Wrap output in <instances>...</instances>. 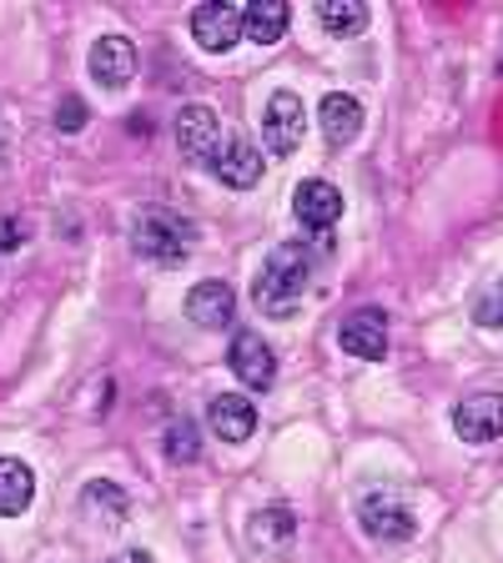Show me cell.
<instances>
[{
    "instance_id": "cell-1",
    "label": "cell",
    "mask_w": 503,
    "mask_h": 563,
    "mask_svg": "<svg viewBox=\"0 0 503 563\" xmlns=\"http://www.w3.org/2000/svg\"><path fill=\"white\" fill-rule=\"evenodd\" d=\"M307 282H313V257H307L297 242L272 246L267 262H262L258 282H252V302L267 317H293L297 302H303Z\"/></svg>"
},
{
    "instance_id": "cell-2",
    "label": "cell",
    "mask_w": 503,
    "mask_h": 563,
    "mask_svg": "<svg viewBox=\"0 0 503 563\" xmlns=\"http://www.w3.org/2000/svg\"><path fill=\"white\" fill-rule=\"evenodd\" d=\"M192 242H197V232H192V222L182 217V211L172 207H136V217H131V246H136V257L156 262V267H176V262H187Z\"/></svg>"
},
{
    "instance_id": "cell-3",
    "label": "cell",
    "mask_w": 503,
    "mask_h": 563,
    "mask_svg": "<svg viewBox=\"0 0 503 563\" xmlns=\"http://www.w3.org/2000/svg\"><path fill=\"white\" fill-rule=\"evenodd\" d=\"M358 523L373 533V539L383 543H408L413 533H418V518H413L408 498L393 488H373L358 498Z\"/></svg>"
},
{
    "instance_id": "cell-4",
    "label": "cell",
    "mask_w": 503,
    "mask_h": 563,
    "mask_svg": "<svg viewBox=\"0 0 503 563\" xmlns=\"http://www.w3.org/2000/svg\"><path fill=\"white\" fill-rule=\"evenodd\" d=\"M176 152L187 156L192 166L217 172V162H222V121H217L211 106H182V117H176Z\"/></svg>"
},
{
    "instance_id": "cell-5",
    "label": "cell",
    "mask_w": 503,
    "mask_h": 563,
    "mask_svg": "<svg viewBox=\"0 0 503 563\" xmlns=\"http://www.w3.org/2000/svg\"><path fill=\"white\" fill-rule=\"evenodd\" d=\"M192 35L211 56L232 51L242 41V0H207V5H197L192 11Z\"/></svg>"
},
{
    "instance_id": "cell-6",
    "label": "cell",
    "mask_w": 503,
    "mask_h": 563,
    "mask_svg": "<svg viewBox=\"0 0 503 563\" xmlns=\"http://www.w3.org/2000/svg\"><path fill=\"white\" fill-rule=\"evenodd\" d=\"M227 367H232V373L242 377V387H252V393H267V387L277 383V357H272L262 332H237L232 347H227Z\"/></svg>"
},
{
    "instance_id": "cell-7",
    "label": "cell",
    "mask_w": 503,
    "mask_h": 563,
    "mask_svg": "<svg viewBox=\"0 0 503 563\" xmlns=\"http://www.w3.org/2000/svg\"><path fill=\"white\" fill-rule=\"evenodd\" d=\"M303 101L297 91H272L267 111H262V136H267V152L272 156H293L303 146Z\"/></svg>"
},
{
    "instance_id": "cell-8",
    "label": "cell",
    "mask_w": 503,
    "mask_h": 563,
    "mask_svg": "<svg viewBox=\"0 0 503 563\" xmlns=\"http://www.w3.org/2000/svg\"><path fill=\"white\" fill-rule=\"evenodd\" d=\"M293 211L307 232L322 236V232H332L342 217V191L332 187V181H322V176H307L303 187L293 191Z\"/></svg>"
},
{
    "instance_id": "cell-9",
    "label": "cell",
    "mask_w": 503,
    "mask_h": 563,
    "mask_svg": "<svg viewBox=\"0 0 503 563\" xmlns=\"http://www.w3.org/2000/svg\"><path fill=\"white\" fill-rule=\"evenodd\" d=\"M338 342L352 357H363V363H383L387 357V312L383 307H358L338 328Z\"/></svg>"
},
{
    "instance_id": "cell-10",
    "label": "cell",
    "mask_w": 503,
    "mask_h": 563,
    "mask_svg": "<svg viewBox=\"0 0 503 563\" xmlns=\"http://www.w3.org/2000/svg\"><path fill=\"white\" fill-rule=\"evenodd\" d=\"M453 433L463 443H493L503 438V393H473L453 408Z\"/></svg>"
},
{
    "instance_id": "cell-11",
    "label": "cell",
    "mask_w": 503,
    "mask_h": 563,
    "mask_svg": "<svg viewBox=\"0 0 503 563\" xmlns=\"http://www.w3.org/2000/svg\"><path fill=\"white\" fill-rule=\"evenodd\" d=\"M91 81L106 86V91H121V86H131V76H136V46H131L127 35H101L91 46Z\"/></svg>"
},
{
    "instance_id": "cell-12",
    "label": "cell",
    "mask_w": 503,
    "mask_h": 563,
    "mask_svg": "<svg viewBox=\"0 0 503 563\" xmlns=\"http://www.w3.org/2000/svg\"><path fill=\"white\" fill-rule=\"evenodd\" d=\"M237 312V292L227 287V282H197L187 292V317L197 322V328H227Z\"/></svg>"
},
{
    "instance_id": "cell-13",
    "label": "cell",
    "mask_w": 503,
    "mask_h": 563,
    "mask_svg": "<svg viewBox=\"0 0 503 563\" xmlns=\"http://www.w3.org/2000/svg\"><path fill=\"white\" fill-rule=\"evenodd\" d=\"M211 433L222 438V443H247L252 438V428H258V408H252V398H242V393H222V398H211Z\"/></svg>"
},
{
    "instance_id": "cell-14",
    "label": "cell",
    "mask_w": 503,
    "mask_h": 563,
    "mask_svg": "<svg viewBox=\"0 0 503 563\" xmlns=\"http://www.w3.org/2000/svg\"><path fill=\"white\" fill-rule=\"evenodd\" d=\"M317 117H322V136H328V146H348V141L363 131V106L352 101V96H342V91L322 96Z\"/></svg>"
},
{
    "instance_id": "cell-15",
    "label": "cell",
    "mask_w": 503,
    "mask_h": 563,
    "mask_svg": "<svg viewBox=\"0 0 503 563\" xmlns=\"http://www.w3.org/2000/svg\"><path fill=\"white\" fill-rule=\"evenodd\" d=\"M247 533H252V543H258V549L282 553V549H293V539H297V518H293V508L272 504V508H258V514H252Z\"/></svg>"
},
{
    "instance_id": "cell-16",
    "label": "cell",
    "mask_w": 503,
    "mask_h": 563,
    "mask_svg": "<svg viewBox=\"0 0 503 563\" xmlns=\"http://www.w3.org/2000/svg\"><path fill=\"white\" fill-rule=\"evenodd\" d=\"M81 514L91 518V523H101V528H121L127 523V514H131V498L117 488V483L96 478V483H86V493H81Z\"/></svg>"
},
{
    "instance_id": "cell-17",
    "label": "cell",
    "mask_w": 503,
    "mask_h": 563,
    "mask_svg": "<svg viewBox=\"0 0 503 563\" xmlns=\"http://www.w3.org/2000/svg\"><path fill=\"white\" fill-rule=\"evenodd\" d=\"M287 31V0H252L242 5V35H252V46H277Z\"/></svg>"
},
{
    "instance_id": "cell-18",
    "label": "cell",
    "mask_w": 503,
    "mask_h": 563,
    "mask_svg": "<svg viewBox=\"0 0 503 563\" xmlns=\"http://www.w3.org/2000/svg\"><path fill=\"white\" fill-rule=\"evenodd\" d=\"M217 176H222L227 187L247 191L262 181V152L252 146V141H227L222 146V162H217Z\"/></svg>"
},
{
    "instance_id": "cell-19",
    "label": "cell",
    "mask_w": 503,
    "mask_h": 563,
    "mask_svg": "<svg viewBox=\"0 0 503 563\" xmlns=\"http://www.w3.org/2000/svg\"><path fill=\"white\" fill-rule=\"evenodd\" d=\"M31 493H35V473L25 468L21 457H0V518L25 514Z\"/></svg>"
},
{
    "instance_id": "cell-20",
    "label": "cell",
    "mask_w": 503,
    "mask_h": 563,
    "mask_svg": "<svg viewBox=\"0 0 503 563\" xmlns=\"http://www.w3.org/2000/svg\"><path fill=\"white\" fill-rule=\"evenodd\" d=\"M317 21L332 35H358L368 25V5L363 0H322V5H317Z\"/></svg>"
},
{
    "instance_id": "cell-21",
    "label": "cell",
    "mask_w": 503,
    "mask_h": 563,
    "mask_svg": "<svg viewBox=\"0 0 503 563\" xmlns=\"http://www.w3.org/2000/svg\"><path fill=\"white\" fill-rule=\"evenodd\" d=\"M473 322H479V328H489V332L503 328V277L489 282V287L473 297Z\"/></svg>"
},
{
    "instance_id": "cell-22",
    "label": "cell",
    "mask_w": 503,
    "mask_h": 563,
    "mask_svg": "<svg viewBox=\"0 0 503 563\" xmlns=\"http://www.w3.org/2000/svg\"><path fill=\"white\" fill-rule=\"evenodd\" d=\"M166 457H172V463H192V457H197V428H192V422L176 418L172 428H166Z\"/></svg>"
},
{
    "instance_id": "cell-23",
    "label": "cell",
    "mask_w": 503,
    "mask_h": 563,
    "mask_svg": "<svg viewBox=\"0 0 503 563\" xmlns=\"http://www.w3.org/2000/svg\"><path fill=\"white\" fill-rule=\"evenodd\" d=\"M81 126H86V106L76 96H66L61 101V131H81Z\"/></svg>"
},
{
    "instance_id": "cell-24",
    "label": "cell",
    "mask_w": 503,
    "mask_h": 563,
    "mask_svg": "<svg viewBox=\"0 0 503 563\" xmlns=\"http://www.w3.org/2000/svg\"><path fill=\"white\" fill-rule=\"evenodd\" d=\"M111 563H156V559H152V553H146V549H127V553H117V559H111Z\"/></svg>"
}]
</instances>
